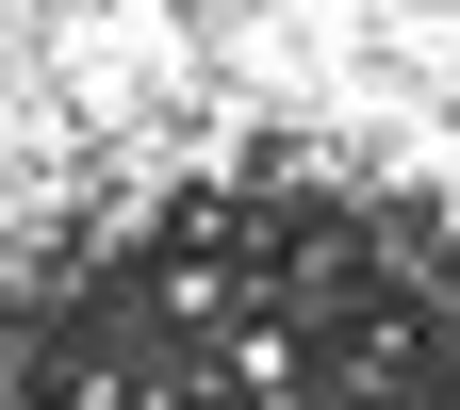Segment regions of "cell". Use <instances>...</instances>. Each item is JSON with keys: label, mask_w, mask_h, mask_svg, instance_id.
<instances>
[{"label": "cell", "mask_w": 460, "mask_h": 410, "mask_svg": "<svg viewBox=\"0 0 460 410\" xmlns=\"http://www.w3.org/2000/svg\"><path fill=\"white\" fill-rule=\"evenodd\" d=\"M0 410H460V0H0Z\"/></svg>", "instance_id": "6da1fadb"}]
</instances>
